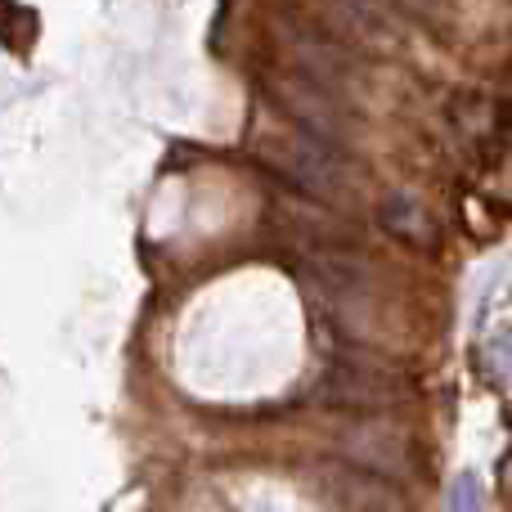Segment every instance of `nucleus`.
Returning <instances> with one entry per match:
<instances>
[{
    "mask_svg": "<svg viewBox=\"0 0 512 512\" xmlns=\"http://www.w3.org/2000/svg\"><path fill=\"white\" fill-rule=\"evenodd\" d=\"M274 99H279V104L292 113L297 131L315 135V140L337 144L346 135V126H351V117L337 108V99L328 95V86H319L315 77H288V81H279V95H274Z\"/></svg>",
    "mask_w": 512,
    "mask_h": 512,
    "instance_id": "2",
    "label": "nucleus"
},
{
    "mask_svg": "<svg viewBox=\"0 0 512 512\" xmlns=\"http://www.w3.org/2000/svg\"><path fill=\"white\" fill-rule=\"evenodd\" d=\"M274 171H279L288 185H297L301 194L315 198H333L337 189L346 185V158L337 153V144L315 140V135L297 131L274 149Z\"/></svg>",
    "mask_w": 512,
    "mask_h": 512,
    "instance_id": "1",
    "label": "nucleus"
},
{
    "mask_svg": "<svg viewBox=\"0 0 512 512\" xmlns=\"http://www.w3.org/2000/svg\"><path fill=\"white\" fill-rule=\"evenodd\" d=\"M450 512H486V495H481L477 472H459L450 486Z\"/></svg>",
    "mask_w": 512,
    "mask_h": 512,
    "instance_id": "5",
    "label": "nucleus"
},
{
    "mask_svg": "<svg viewBox=\"0 0 512 512\" xmlns=\"http://www.w3.org/2000/svg\"><path fill=\"white\" fill-rule=\"evenodd\" d=\"M324 400L328 405H351V409H373V405H387L391 387L382 373H369L360 364H342L324 378Z\"/></svg>",
    "mask_w": 512,
    "mask_h": 512,
    "instance_id": "3",
    "label": "nucleus"
},
{
    "mask_svg": "<svg viewBox=\"0 0 512 512\" xmlns=\"http://www.w3.org/2000/svg\"><path fill=\"white\" fill-rule=\"evenodd\" d=\"M405 5H414V9H432L436 0H405Z\"/></svg>",
    "mask_w": 512,
    "mask_h": 512,
    "instance_id": "7",
    "label": "nucleus"
},
{
    "mask_svg": "<svg viewBox=\"0 0 512 512\" xmlns=\"http://www.w3.org/2000/svg\"><path fill=\"white\" fill-rule=\"evenodd\" d=\"M512 373V337H504V342H495V378L504 382Z\"/></svg>",
    "mask_w": 512,
    "mask_h": 512,
    "instance_id": "6",
    "label": "nucleus"
},
{
    "mask_svg": "<svg viewBox=\"0 0 512 512\" xmlns=\"http://www.w3.org/2000/svg\"><path fill=\"white\" fill-rule=\"evenodd\" d=\"M378 221L391 239H405V243H414V248H432L436 243V221L427 216V207L418 203V198H405V194L387 198V203L378 207Z\"/></svg>",
    "mask_w": 512,
    "mask_h": 512,
    "instance_id": "4",
    "label": "nucleus"
}]
</instances>
